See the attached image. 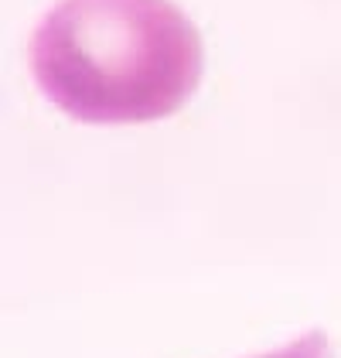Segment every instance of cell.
<instances>
[{
    "label": "cell",
    "mask_w": 341,
    "mask_h": 358,
    "mask_svg": "<svg viewBox=\"0 0 341 358\" xmlns=\"http://www.w3.org/2000/svg\"><path fill=\"white\" fill-rule=\"evenodd\" d=\"M201 34L170 0H61L31 38V72L82 123L177 113L201 83Z\"/></svg>",
    "instance_id": "cell-1"
},
{
    "label": "cell",
    "mask_w": 341,
    "mask_h": 358,
    "mask_svg": "<svg viewBox=\"0 0 341 358\" xmlns=\"http://www.w3.org/2000/svg\"><path fill=\"white\" fill-rule=\"evenodd\" d=\"M253 358H331V348H328V338L324 331H311L297 341H290L286 348H277V352H263V355Z\"/></svg>",
    "instance_id": "cell-2"
}]
</instances>
